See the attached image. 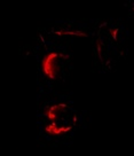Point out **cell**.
<instances>
[{
    "label": "cell",
    "instance_id": "obj_2",
    "mask_svg": "<svg viewBox=\"0 0 134 156\" xmlns=\"http://www.w3.org/2000/svg\"><path fill=\"white\" fill-rule=\"evenodd\" d=\"M73 109L68 105L55 103L47 108L44 114V127L45 129H55V133L67 132L72 129L75 124V114Z\"/></svg>",
    "mask_w": 134,
    "mask_h": 156
},
{
    "label": "cell",
    "instance_id": "obj_1",
    "mask_svg": "<svg viewBox=\"0 0 134 156\" xmlns=\"http://www.w3.org/2000/svg\"><path fill=\"white\" fill-rule=\"evenodd\" d=\"M127 41V34L117 22H104L97 31V51L102 63L107 67L115 66L123 56Z\"/></svg>",
    "mask_w": 134,
    "mask_h": 156
}]
</instances>
